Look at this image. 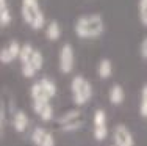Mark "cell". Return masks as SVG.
<instances>
[{"label": "cell", "mask_w": 147, "mask_h": 146, "mask_svg": "<svg viewBox=\"0 0 147 146\" xmlns=\"http://www.w3.org/2000/svg\"><path fill=\"white\" fill-rule=\"evenodd\" d=\"M74 32L80 39H94L105 32V22L100 14H83L77 17Z\"/></svg>", "instance_id": "obj_1"}, {"label": "cell", "mask_w": 147, "mask_h": 146, "mask_svg": "<svg viewBox=\"0 0 147 146\" xmlns=\"http://www.w3.org/2000/svg\"><path fill=\"white\" fill-rule=\"evenodd\" d=\"M71 94H72V102L77 107H83L92 99L94 96V88L91 82L83 75H74L71 80Z\"/></svg>", "instance_id": "obj_2"}, {"label": "cell", "mask_w": 147, "mask_h": 146, "mask_svg": "<svg viewBox=\"0 0 147 146\" xmlns=\"http://www.w3.org/2000/svg\"><path fill=\"white\" fill-rule=\"evenodd\" d=\"M57 83L49 77H42L33 82L30 86V97L31 102H50L52 97L57 96Z\"/></svg>", "instance_id": "obj_3"}, {"label": "cell", "mask_w": 147, "mask_h": 146, "mask_svg": "<svg viewBox=\"0 0 147 146\" xmlns=\"http://www.w3.org/2000/svg\"><path fill=\"white\" fill-rule=\"evenodd\" d=\"M85 113L80 109H72L69 112L63 113L57 120L58 129L64 134H72V132H78L85 126Z\"/></svg>", "instance_id": "obj_4"}, {"label": "cell", "mask_w": 147, "mask_h": 146, "mask_svg": "<svg viewBox=\"0 0 147 146\" xmlns=\"http://www.w3.org/2000/svg\"><path fill=\"white\" fill-rule=\"evenodd\" d=\"M20 13H22V19L33 30H41L44 27H47L45 25V16L41 11L38 3H22Z\"/></svg>", "instance_id": "obj_5"}, {"label": "cell", "mask_w": 147, "mask_h": 146, "mask_svg": "<svg viewBox=\"0 0 147 146\" xmlns=\"http://www.w3.org/2000/svg\"><path fill=\"white\" fill-rule=\"evenodd\" d=\"M107 113L102 109H97L92 115V134L97 141H103L108 138V123H107Z\"/></svg>", "instance_id": "obj_6"}, {"label": "cell", "mask_w": 147, "mask_h": 146, "mask_svg": "<svg viewBox=\"0 0 147 146\" xmlns=\"http://www.w3.org/2000/svg\"><path fill=\"white\" fill-rule=\"evenodd\" d=\"M75 65V52L69 43L63 44L58 54V68L63 74H71Z\"/></svg>", "instance_id": "obj_7"}, {"label": "cell", "mask_w": 147, "mask_h": 146, "mask_svg": "<svg viewBox=\"0 0 147 146\" xmlns=\"http://www.w3.org/2000/svg\"><path fill=\"white\" fill-rule=\"evenodd\" d=\"M114 146H135V137L125 124H116L113 127Z\"/></svg>", "instance_id": "obj_8"}, {"label": "cell", "mask_w": 147, "mask_h": 146, "mask_svg": "<svg viewBox=\"0 0 147 146\" xmlns=\"http://www.w3.org/2000/svg\"><path fill=\"white\" fill-rule=\"evenodd\" d=\"M30 140L34 146H55L57 145L55 137L52 135V132H49L42 126H38L31 130Z\"/></svg>", "instance_id": "obj_9"}, {"label": "cell", "mask_w": 147, "mask_h": 146, "mask_svg": "<svg viewBox=\"0 0 147 146\" xmlns=\"http://www.w3.org/2000/svg\"><path fill=\"white\" fill-rule=\"evenodd\" d=\"M20 50H22V44L17 39H11L0 50V61L3 65H8V63H13L14 60H19Z\"/></svg>", "instance_id": "obj_10"}, {"label": "cell", "mask_w": 147, "mask_h": 146, "mask_svg": "<svg viewBox=\"0 0 147 146\" xmlns=\"http://www.w3.org/2000/svg\"><path fill=\"white\" fill-rule=\"evenodd\" d=\"M31 107L41 121L49 123V121L53 120V107L50 102H31Z\"/></svg>", "instance_id": "obj_11"}, {"label": "cell", "mask_w": 147, "mask_h": 146, "mask_svg": "<svg viewBox=\"0 0 147 146\" xmlns=\"http://www.w3.org/2000/svg\"><path fill=\"white\" fill-rule=\"evenodd\" d=\"M28 124H30V120H28V115L22 110H17V112L13 115V129H14L17 134H24L27 129H28Z\"/></svg>", "instance_id": "obj_12"}, {"label": "cell", "mask_w": 147, "mask_h": 146, "mask_svg": "<svg viewBox=\"0 0 147 146\" xmlns=\"http://www.w3.org/2000/svg\"><path fill=\"white\" fill-rule=\"evenodd\" d=\"M125 99V91L119 83H114L108 91V101L111 105H121Z\"/></svg>", "instance_id": "obj_13"}, {"label": "cell", "mask_w": 147, "mask_h": 146, "mask_svg": "<svg viewBox=\"0 0 147 146\" xmlns=\"http://www.w3.org/2000/svg\"><path fill=\"white\" fill-rule=\"evenodd\" d=\"M111 74H113V63H111V60L102 58L99 61V65H97V75H99V79L107 80V79L111 77Z\"/></svg>", "instance_id": "obj_14"}, {"label": "cell", "mask_w": 147, "mask_h": 146, "mask_svg": "<svg viewBox=\"0 0 147 146\" xmlns=\"http://www.w3.org/2000/svg\"><path fill=\"white\" fill-rule=\"evenodd\" d=\"M45 38L49 41H58L61 38V25L58 20H50L45 27Z\"/></svg>", "instance_id": "obj_15"}, {"label": "cell", "mask_w": 147, "mask_h": 146, "mask_svg": "<svg viewBox=\"0 0 147 146\" xmlns=\"http://www.w3.org/2000/svg\"><path fill=\"white\" fill-rule=\"evenodd\" d=\"M139 115L147 120V85L141 88V101H139Z\"/></svg>", "instance_id": "obj_16"}, {"label": "cell", "mask_w": 147, "mask_h": 146, "mask_svg": "<svg viewBox=\"0 0 147 146\" xmlns=\"http://www.w3.org/2000/svg\"><path fill=\"white\" fill-rule=\"evenodd\" d=\"M138 14L141 24L147 27V0H138Z\"/></svg>", "instance_id": "obj_17"}, {"label": "cell", "mask_w": 147, "mask_h": 146, "mask_svg": "<svg viewBox=\"0 0 147 146\" xmlns=\"http://www.w3.org/2000/svg\"><path fill=\"white\" fill-rule=\"evenodd\" d=\"M11 20H13V16H11L9 8L0 10V25H2V27H6L9 22H11Z\"/></svg>", "instance_id": "obj_18"}, {"label": "cell", "mask_w": 147, "mask_h": 146, "mask_svg": "<svg viewBox=\"0 0 147 146\" xmlns=\"http://www.w3.org/2000/svg\"><path fill=\"white\" fill-rule=\"evenodd\" d=\"M139 54H141L142 58L147 60V36L141 41V44H139Z\"/></svg>", "instance_id": "obj_19"}, {"label": "cell", "mask_w": 147, "mask_h": 146, "mask_svg": "<svg viewBox=\"0 0 147 146\" xmlns=\"http://www.w3.org/2000/svg\"><path fill=\"white\" fill-rule=\"evenodd\" d=\"M22 3H38V0H22Z\"/></svg>", "instance_id": "obj_20"}]
</instances>
